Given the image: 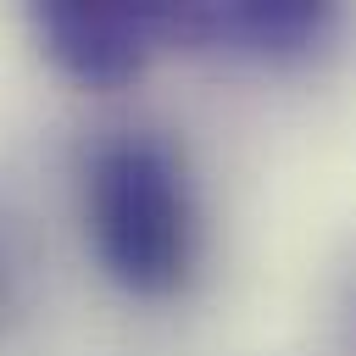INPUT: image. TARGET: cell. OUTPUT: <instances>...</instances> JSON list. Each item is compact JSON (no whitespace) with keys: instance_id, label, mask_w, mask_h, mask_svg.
Masks as SVG:
<instances>
[{"instance_id":"1","label":"cell","mask_w":356,"mask_h":356,"mask_svg":"<svg viewBox=\"0 0 356 356\" xmlns=\"http://www.w3.org/2000/svg\"><path fill=\"white\" fill-rule=\"evenodd\" d=\"M83 222L106 278L128 295H178L200 256L195 195L178 150L156 134H117L89 156Z\"/></svg>"},{"instance_id":"2","label":"cell","mask_w":356,"mask_h":356,"mask_svg":"<svg viewBox=\"0 0 356 356\" xmlns=\"http://www.w3.org/2000/svg\"><path fill=\"white\" fill-rule=\"evenodd\" d=\"M50 61L95 89H117L167 44L217 33V0H28Z\"/></svg>"},{"instance_id":"3","label":"cell","mask_w":356,"mask_h":356,"mask_svg":"<svg viewBox=\"0 0 356 356\" xmlns=\"http://www.w3.org/2000/svg\"><path fill=\"white\" fill-rule=\"evenodd\" d=\"M334 11L339 0H217V28L267 61H289L328 33Z\"/></svg>"}]
</instances>
